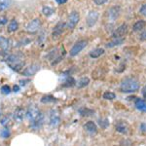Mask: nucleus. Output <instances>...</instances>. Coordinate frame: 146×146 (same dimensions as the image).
Segmentation results:
<instances>
[{
    "instance_id": "obj_1",
    "label": "nucleus",
    "mask_w": 146,
    "mask_h": 146,
    "mask_svg": "<svg viewBox=\"0 0 146 146\" xmlns=\"http://www.w3.org/2000/svg\"><path fill=\"white\" fill-rule=\"evenodd\" d=\"M139 90V82L133 77L125 78L120 85V91L122 93H135Z\"/></svg>"
},
{
    "instance_id": "obj_2",
    "label": "nucleus",
    "mask_w": 146,
    "mask_h": 146,
    "mask_svg": "<svg viewBox=\"0 0 146 146\" xmlns=\"http://www.w3.org/2000/svg\"><path fill=\"white\" fill-rule=\"evenodd\" d=\"M6 63L9 65V67L17 72H20L25 66V60H23V56L21 54H14L7 56Z\"/></svg>"
},
{
    "instance_id": "obj_3",
    "label": "nucleus",
    "mask_w": 146,
    "mask_h": 146,
    "mask_svg": "<svg viewBox=\"0 0 146 146\" xmlns=\"http://www.w3.org/2000/svg\"><path fill=\"white\" fill-rule=\"evenodd\" d=\"M87 45H88V41H87V40H79V41H77L76 43L73 45L71 50L69 52L70 56H77L78 54H80L85 48H86Z\"/></svg>"
},
{
    "instance_id": "obj_4",
    "label": "nucleus",
    "mask_w": 146,
    "mask_h": 146,
    "mask_svg": "<svg viewBox=\"0 0 146 146\" xmlns=\"http://www.w3.org/2000/svg\"><path fill=\"white\" fill-rule=\"evenodd\" d=\"M41 25H42L41 20L40 19H34V20L30 21L27 23V27H25V31L29 34H34L41 28Z\"/></svg>"
},
{
    "instance_id": "obj_5",
    "label": "nucleus",
    "mask_w": 146,
    "mask_h": 146,
    "mask_svg": "<svg viewBox=\"0 0 146 146\" xmlns=\"http://www.w3.org/2000/svg\"><path fill=\"white\" fill-rule=\"evenodd\" d=\"M80 21V14L77 11H72L68 17L67 23H66V28L68 29H73L76 25Z\"/></svg>"
},
{
    "instance_id": "obj_6",
    "label": "nucleus",
    "mask_w": 146,
    "mask_h": 146,
    "mask_svg": "<svg viewBox=\"0 0 146 146\" xmlns=\"http://www.w3.org/2000/svg\"><path fill=\"white\" fill-rule=\"evenodd\" d=\"M44 122H45V116H44L43 113L40 112L38 116L32 122H30V128H31V129H33V131H39L43 127Z\"/></svg>"
},
{
    "instance_id": "obj_7",
    "label": "nucleus",
    "mask_w": 146,
    "mask_h": 146,
    "mask_svg": "<svg viewBox=\"0 0 146 146\" xmlns=\"http://www.w3.org/2000/svg\"><path fill=\"white\" fill-rule=\"evenodd\" d=\"M121 12H122V9L120 6H113L109 10L107 11V19L109 22H114L116 21L117 19L120 17L121 15Z\"/></svg>"
},
{
    "instance_id": "obj_8",
    "label": "nucleus",
    "mask_w": 146,
    "mask_h": 146,
    "mask_svg": "<svg viewBox=\"0 0 146 146\" xmlns=\"http://www.w3.org/2000/svg\"><path fill=\"white\" fill-rule=\"evenodd\" d=\"M98 18H100V13L98 11H91L87 15L86 18V23L88 27H93L94 25L98 23Z\"/></svg>"
},
{
    "instance_id": "obj_9",
    "label": "nucleus",
    "mask_w": 146,
    "mask_h": 146,
    "mask_svg": "<svg viewBox=\"0 0 146 146\" xmlns=\"http://www.w3.org/2000/svg\"><path fill=\"white\" fill-rule=\"evenodd\" d=\"M129 27L127 23H123L119 27H117V29L114 30V32L112 33V38H125V36L128 33Z\"/></svg>"
},
{
    "instance_id": "obj_10",
    "label": "nucleus",
    "mask_w": 146,
    "mask_h": 146,
    "mask_svg": "<svg viewBox=\"0 0 146 146\" xmlns=\"http://www.w3.org/2000/svg\"><path fill=\"white\" fill-rule=\"evenodd\" d=\"M40 110L38 107H36L35 105H30L29 107L27 108V110L25 111V117L28 120V122H32L33 120L36 118L37 116L40 114Z\"/></svg>"
},
{
    "instance_id": "obj_11",
    "label": "nucleus",
    "mask_w": 146,
    "mask_h": 146,
    "mask_svg": "<svg viewBox=\"0 0 146 146\" xmlns=\"http://www.w3.org/2000/svg\"><path fill=\"white\" fill-rule=\"evenodd\" d=\"M39 69H40V64H38V63H33V64L27 66L25 69H23L22 71V74L23 76H27V77L33 76V75H35L39 71Z\"/></svg>"
},
{
    "instance_id": "obj_12",
    "label": "nucleus",
    "mask_w": 146,
    "mask_h": 146,
    "mask_svg": "<svg viewBox=\"0 0 146 146\" xmlns=\"http://www.w3.org/2000/svg\"><path fill=\"white\" fill-rule=\"evenodd\" d=\"M60 123V113H58V109H53L50 112V125L53 128H56V126H58V124Z\"/></svg>"
},
{
    "instance_id": "obj_13",
    "label": "nucleus",
    "mask_w": 146,
    "mask_h": 146,
    "mask_svg": "<svg viewBox=\"0 0 146 146\" xmlns=\"http://www.w3.org/2000/svg\"><path fill=\"white\" fill-rule=\"evenodd\" d=\"M65 28H66V23H65L60 22V23H56V27H54V29H53V32H52V36H53V38H58V37H60V35L63 33V31L65 30Z\"/></svg>"
},
{
    "instance_id": "obj_14",
    "label": "nucleus",
    "mask_w": 146,
    "mask_h": 146,
    "mask_svg": "<svg viewBox=\"0 0 146 146\" xmlns=\"http://www.w3.org/2000/svg\"><path fill=\"white\" fill-rule=\"evenodd\" d=\"M116 131L123 135H128L129 131V126L125 121H120L116 124Z\"/></svg>"
},
{
    "instance_id": "obj_15",
    "label": "nucleus",
    "mask_w": 146,
    "mask_h": 146,
    "mask_svg": "<svg viewBox=\"0 0 146 146\" xmlns=\"http://www.w3.org/2000/svg\"><path fill=\"white\" fill-rule=\"evenodd\" d=\"M84 129L90 135H96L98 133V126L96 125L95 122L89 121L84 125Z\"/></svg>"
},
{
    "instance_id": "obj_16",
    "label": "nucleus",
    "mask_w": 146,
    "mask_h": 146,
    "mask_svg": "<svg viewBox=\"0 0 146 146\" xmlns=\"http://www.w3.org/2000/svg\"><path fill=\"white\" fill-rule=\"evenodd\" d=\"M25 111L23 108L19 107L14 112V119H15V121L17 123H22L23 119H25Z\"/></svg>"
},
{
    "instance_id": "obj_17",
    "label": "nucleus",
    "mask_w": 146,
    "mask_h": 146,
    "mask_svg": "<svg viewBox=\"0 0 146 146\" xmlns=\"http://www.w3.org/2000/svg\"><path fill=\"white\" fill-rule=\"evenodd\" d=\"M135 106L137 110L141 112H146V100H142V98H135Z\"/></svg>"
},
{
    "instance_id": "obj_18",
    "label": "nucleus",
    "mask_w": 146,
    "mask_h": 146,
    "mask_svg": "<svg viewBox=\"0 0 146 146\" xmlns=\"http://www.w3.org/2000/svg\"><path fill=\"white\" fill-rule=\"evenodd\" d=\"M125 38H113V40L111 42H108L106 44L107 48H113V47H116V46H120L124 43Z\"/></svg>"
},
{
    "instance_id": "obj_19",
    "label": "nucleus",
    "mask_w": 146,
    "mask_h": 146,
    "mask_svg": "<svg viewBox=\"0 0 146 146\" xmlns=\"http://www.w3.org/2000/svg\"><path fill=\"white\" fill-rule=\"evenodd\" d=\"M146 27V22L143 20H139L137 21L133 27V31H140V30H143V28Z\"/></svg>"
},
{
    "instance_id": "obj_20",
    "label": "nucleus",
    "mask_w": 146,
    "mask_h": 146,
    "mask_svg": "<svg viewBox=\"0 0 146 146\" xmlns=\"http://www.w3.org/2000/svg\"><path fill=\"white\" fill-rule=\"evenodd\" d=\"M104 54V50L103 49H101V48H96L95 49V50H93V51H91L90 52V56L92 58H100V56H101Z\"/></svg>"
},
{
    "instance_id": "obj_21",
    "label": "nucleus",
    "mask_w": 146,
    "mask_h": 146,
    "mask_svg": "<svg viewBox=\"0 0 146 146\" xmlns=\"http://www.w3.org/2000/svg\"><path fill=\"white\" fill-rule=\"evenodd\" d=\"M9 47H10V41L5 37L0 36V49H2L3 51H7Z\"/></svg>"
},
{
    "instance_id": "obj_22",
    "label": "nucleus",
    "mask_w": 146,
    "mask_h": 146,
    "mask_svg": "<svg viewBox=\"0 0 146 146\" xmlns=\"http://www.w3.org/2000/svg\"><path fill=\"white\" fill-rule=\"evenodd\" d=\"M94 110L89 109L87 107H82L79 109V114L81 115L82 117H88V116H92L94 114Z\"/></svg>"
},
{
    "instance_id": "obj_23",
    "label": "nucleus",
    "mask_w": 146,
    "mask_h": 146,
    "mask_svg": "<svg viewBox=\"0 0 146 146\" xmlns=\"http://www.w3.org/2000/svg\"><path fill=\"white\" fill-rule=\"evenodd\" d=\"M19 28V23L16 20H12L10 21V23H9L8 25V31L10 32H15L17 31Z\"/></svg>"
},
{
    "instance_id": "obj_24",
    "label": "nucleus",
    "mask_w": 146,
    "mask_h": 146,
    "mask_svg": "<svg viewBox=\"0 0 146 146\" xmlns=\"http://www.w3.org/2000/svg\"><path fill=\"white\" fill-rule=\"evenodd\" d=\"M90 83V79L88 78V77H83V78H81L78 81V83H77V87H78L79 89H82V88H85V87H87Z\"/></svg>"
},
{
    "instance_id": "obj_25",
    "label": "nucleus",
    "mask_w": 146,
    "mask_h": 146,
    "mask_svg": "<svg viewBox=\"0 0 146 146\" xmlns=\"http://www.w3.org/2000/svg\"><path fill=\"white\" fill-rule=\"evenodd\" d=\"M42 13H43V15L46 16V17H51V16L55 13V10L50 6H44L43 8H42Z\"/></svg>"
},
{
    "instance_id": "obj_26",
    "label": "nucleus",
    "mask_w": 146,
    "mask_h": 146,
    "mask_svg": "<svg viewBox=\"0 0 146 146\" xmlns=\"http://www.w3.org/2000/svg\"><path fill=\"white\" fill-rule=\"evenodd\" d=\"M102 98H104V100H115V98H116V95H115L113 92L106 91V92H104V93H103Z\"/></svg>"
},
{
    "instance_id": "obj_27",
    "label": "nucleus",
    "mask_w": 146,
    "mask_h": 146,
    "mask_svg": "<svg viewBox=\"0 0 146 146\" xmlns=\"http://www.w3.org/2000/svg\"><path fill=\"white\" fill-rule=\"evenodd\" d=\"M56 98H54L53 96H44L41 98V102L42 103H52V102H56Z\"/></svg>"
},
{
    "instance_id": "obj_28",
    "label": "nucleus",
    "mask_w": 146,
    "mask_h": 146,
    "mask_svg": "<svg viewBox=\"0 0 146 146\" xmlns=\"http://www.w3.org/2000/svg\"><path fill=\"white\" fill-rule=\"evenodd\" d=\"M11 5L10 0H0V12L8 9Z\"/></svg>"
},
{
    "instance_id": "obj_29",
    "label": "nucleus",
    "mask_w": 146,
    "mask_h": 146,
    "mask_svg": "<svg viewBox=\"0 0 146 146\" xmlns=\"http://www.w3.org/2000/svg\"><path fill=\"white\" fill-rule=\"evenodd\" d=\"M76 85V81H75V79L73 78V77H67V79L65 80L64 84H63V87H73Z\"/></svg>"
},
{
    "instance_id": "obj_30",
    "label": "nucleus",
    "mask_w": 146,
    "mask_h": 146,
    "mask_svg": "<svg viewBox=\"0 0 146 146\" xmlns=\"http://www.w3.org/2000/svg\"><path fill=\"white\" fill-rule=\"evenodd\" d=\"M98 124L102 129H106L108 126H109V122H108L107 119H100L98 121Z\"/></svg>"
},
{
    "instance_id": "obj_31",
    "label": "nucleus",
    "mask_w": 146,
    "mask_h": 146,
    "mask_svg": "<svg viewBox=\"0 0 146 146\" xmlns=\"http://www.w3.org/2000/svg\"><path fill=\"white\" fill-rule=\"evenodd\" d=\"M1 92L4 95H9V94L11 93V88L8 85H3V86L1 87Z\"/></svg>"
},
{
    "instance_id": "obj_32",
    "label": "nucleus",
    "mask_w": 146,
    "mask_h": 146,
    "mask_svg": "<svg viewBox=\"0 0 146 146\" xmlns=\"http://www.w3.org/2000/svg\"><path fill=\"white\" fill-rule=\"evenodd\" d=\"M0 135H1V136L3 138H8L9 136H10V131H9V129H3L1 131V133H0Z\"/></svg>"
},
{
    "instance_id": "obj_33",
    "label": "nucleus",
    "mask_w": 146,
    "mask_h": 146,
    "mask_svg": "<svg viewBox=\"0 0 146 146\" xmlns=\"http://www.w3.org/2000/svg\"><path fill=\"white\" fill-rule=\"evenodd\" d=\"M139 13L142 16L146 17V4H143V5L141 6V8L139 9Z\"/></svg>"
},
{
    "instance_id": "obj_34",
    "label": "nucleus",
    "mask_w": 146,
    "mask_h": 146,
    "mask_svg": "<svg viewBox=\"0 0 146 146\" xmlns=\"http://www.w3.org/2000/svg\"><path fill=\"white\" fill-rule=\"evenodd\" d=\"M107 1L108 0H94V2H95L96 5H98V6L103 5V4H105Z\"/></svg>"
},
{
    "instance_id": "obj_35",
    "label": "nucleus",
    "mask_w": 146,
    "mask_h": 146,
    "mask_svg": "<svg viewBox=\"0 0 146 146\" xmlns=\"http://www.w3.org/2000/svg\"><path fill=\"white\" fill-rule=\"evenodd\" d=\"M139 40L140 41H146V30L142 31L139 34Z\"/></svg>"
},
{
    "instance_id": "obj_36",
    "label": "nucleus",
    "mask_w": 146,
    "mask_h": 146,
    "mask_svg": "<svg viewBox=\"0 0 146 146\" xmlns=\"http://www.w3.org/2000/svg\"><path fill=\"white\" fill-rule=\"evenodd\" d=\"M139 129H140V131H142V133H146V123H141Z\"/></svg>"
},
{
    "instance_id": "obj_37",
    "label": "nucleus",
    "mask_w": 146,
    "mask_h": 146,
    "mask_svg": "<svg viewBox=\"0 0 146 146\" xmlns=\"http://www.w3.org/2000/svg\"><path fill=\"white\" fill-rule=\"evenodd\" d=\"M141 94H142V96L144 98V100H146V85L141 89Z\"/></svg>"
},
{
    "instance_id": "obj_38",
    "label": "nucleus",
    "mask_w": 146,
    "mask_h": 146,
    "mask_svg": "<svg viewBox=\"0 0 146 146\" xmlns=\"http://www.w3.org/2000/svg\"><path fill=\"white\" fill-rule=\"evenodd\" d=\"M56 2L58 4H60V5H62V4L66 3L67 0H56Z\"/></svg>"
},
{
    "instance_id": "obj_39",
    "label": "nucleus",
    "mask_w": 146,
    "mask_h": 146,
    "mask_svg": "<svg viewBox=\"0 0 146 146\" xmlns=\"http://www.w3.org/2000/svg\"><path fill=\"white\" fill-rule=\"evenodd\" d=\"M13 91L15 92V93L19 92V91H20V86H19V85H15V86H14V88H13Z\"/></svg>"
},
{
    "instance_id": "obj_40",
    "label": "nucleus",
    "mask_w": 146,
    "mask_h": 146,
    "mask_svg": "<svg viewBox=\"0 0 146 146\" xmlns=\"http://www.w3.org/2000/svg\"><path fill=\"white\" fill-rule=\"evenodd\" d=\"M7 23V20H6V19H1V20H0V25H4V23Z\"/></svg>"
}]
</instances>
